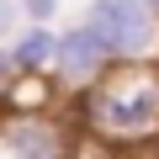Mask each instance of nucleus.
Instances as JSON below:
<instances>
[{"mask_svg":"<svg viewBox=\"0 0 159 159\" xmlns=\"http://www.w3.org/2000/svg\"><path fill=\"white\" fill-rule=\"evenodd\" d=\"M85 27L117 64H159V16L143 0H90Z\"/></svg>","mask_w":159,"mask_h":159,"instance_id":"nucleus-2","label":"nucleus"},{"mask_svg":"<svg viewBox=\"0 0 159 159\" xmlns=\"http://www.w3.org/2000/svg\"><path fill=\"white\" fill-rule=\"evenodd\" d=\"M143 6H148V11H154V16H159V0H143Z\"/></svg>","mask_w":159,"mask_h":159,"instance_id":"nucleus-9","label":"nucleus"},{"mask_svg":"<svg viewBox=\"0 0 159 159\" xmlns=\"http://www.w3.org/2000/svg\"><path fill=\"white\" fill-rule=\"evenodd\" d=\"M58 0H21V27H53Z\"/></svg>","mask_w":159,"mask_h":159,"instance_id":"nucleus-6","label":"nucleus"},{"mask_svg":"<svg viewBox=\"0 0 159 159\" xmlns=\"http://www.w3.org/2000/svg\"><path fill=\"white\" fill-rule=\"evenodd\" d=\"M11 80H16V64H11V48L0 43V106H6V90H11Z\"/></svg>","mask_w":159,"mask_h":159,"instance_id":"nucleus-7","label":"nucleus"},{"mask_svg":"<svg viewBox=\"0 0 159 159\" xmlns=\"http://www.w3.org/2000/svg\"><path fill=\"white\" fill-rule=\"evenodd\" d=\"M111 53L101 48V37L80 21V27H69V32H58V58H53V85L69 96V101H80L90 85H101V80L111 74Z\"/></svg>","mask_w":159,"mask_h":159,"instance_id":"nucleus-4","label":"nucleus"},{"mask_svg":"<svg viewBox=\"0 0 159 159\" xmlns=\"http://www.w3.org/2000/svg\"><path fill=\"white\" fill-rule=\"evenodd\" d=\"M11 64L16 74H53V58H58V32L53 27H21L11 32Z\"/></svg>","mask_w":159,"mask_h":159,"instance_id":"nucleus-5","label":"nucleus"},{"mask_svg":"<svg viewBox=\"0 0 159 159\" xmlns=\"http://www.w3.org/2000/svg\"><path fill=\"white\" fill-rule=\"evenodd\" d=\"M21 21V0H0V32Z\"/></svg>","mask_w":159,"mask_h":159,"instance_id":"nucleus-8","label":"nucleus"},{"mask_svg":"<svg viewBox=\"0 0 159 159\" xmlns=\"http://www.w3.org/2000/svg\"><path fill=\"white\" fill-rule=\"evenodd\" d=\"M80 138L58 111H6L0 117V159H74Z\"/></svg>","mask_w":159,"mask_h":159,"instance_id":"nucleus-3","label":"nucleus"},{"mask_svg":"<svg viewBox=\"0 0 159 159\" xmlns=\"http://www.w3.org/2000/svg\"><path fill=\"white\" fill-rule=\"evenodd\" d=\"M74 106V127L101 148L159 143V64H111V74L90 85Z\"/></svg>","mask_w":159,"mask_h":159,"instance_id":"nucleus-1","label":"nucleus"}]
</instances>
